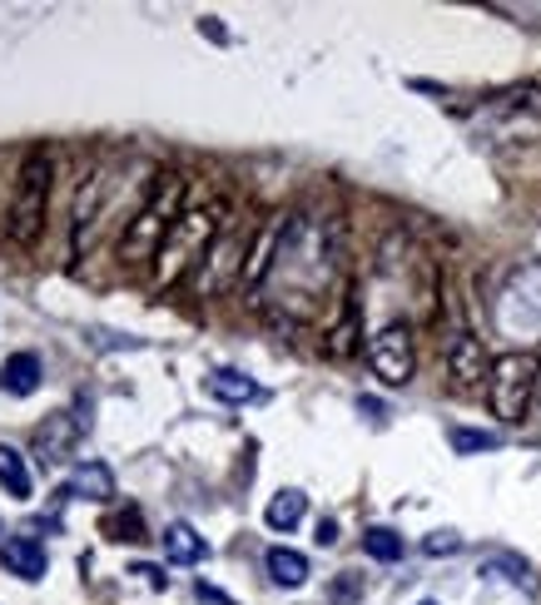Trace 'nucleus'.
Here are the masks:
<instances>
[{"label":"nucleus","mask_w":541,"mask_h":605,"mask_svg":"<svg viewBox=\"0 0 541 605\" xmlns=\"http://www.w3.org/2000/svg\"><path fill=\"white\" fill-rule=\"evenodd\" d=\"M537 388H541V357L537 353H502L487 378L492 417H502L507 427L527 422L531 402H537Z\"/></svg>","instance_id":"7"},{"label":"nucleus","mask_w":541,"mask_h":605,"mask_svg":"<svg viewBox=\"0 0 541 605\" xmlns=\"http://www.w3.org/2000/svg\"><path fill=\"white\" fill-rule=\"evenodd\" d=\"M60 497H85V501H115V472L105 462H80L70 487Z\"/></svg>","instance_id":"13"},{"label":"nucleus","mask_w":541,"mask_h":605,"mask_svg":"<svg viewBox=\"0 0 541 605\" xmlns=\"http://www.w3.org/2000/svg\"><path fill=\"white\" fill-rule=\"evenodd\" d=\"M363 551H368L373 561H402V536L392 526H368V536H363Z\"/></svg>","instance_id":"22"},{"label":"nucleus","mask_w":541,"mask_h":605,"mask_svg":"<svg viewBox=\"0 0 541 605\" xmlns=\"http://www.w3.org/2000/svg\"><path fill=\"white\" fill-rule=\"evenodd\" d=\"M134 576H144V581H150V585H164V576L154 571V566H134Z\"/></svg>","instance_id":"27"},{"label":"nucleus","mask_w":541,"mask_h":605,"mask_svg":"<svg viewBox=\"0 0 541 605\" xmlns=\"http://www.w3.org/2000/svg\"><path fill=\"white\" fill-rule=\"evenodd\" d=\"M443 357H447V378H452L457 392H482L492 378V357L482 347V337L467 333V328H452L443 343Z\"/></svg>","instance_id":"10"},{"label":"nucleus","mask_w":541,"mask_h":605,"mask_svg":"<svg viewBox=\"0 0 541 605\" xmlns=\"http://www.w3.org/2000/svg\"><path fill=\"white\" fill-rule=\"evenodd\" d=\"M304 517H308V497H304V491H293V487L279 491V497L269 501V511H263V521H269L273 531H293Z\"/></svg>","instance_id":"20"},{"label":"nucleus","mask_w":541,"mask_h":605,"mask_svg":"<svg viewBox=\"0 0 541 605\" xmlns=\"http://www.w3.org/2000/svg\"><path fill=\"white\" fill-rule=\"evenodd\" d=\"M368 363H373V372H378L388 388L412 382V372H417V337H412V328L408 323L378 328V333L368 337Z\"/></svg>","instance_id":"9"},{"label":"nucleus","mask_w":541,"mask_h":605,"mask_svg":"<svg viewBox=\"0 0 541 605\" xmlns=\"http://www.w3.org/2000/svg\"><path fill=\"white\" fill-rule=\"evenodd\" d=\"M80 432H85V417H75V412H50V417L35 427V456H40L45 466L70 462L80 447Z\"/></svg>","instance_id":"11"},{"label":"nucleus","mask_w":541,"mask_h":605,"mask_svg":"<svg viewBox=\"0 0 541 605\" xmlns=\"http://www.w3.org/2000/svg\"><path fill=\"white\" fill-rule=\"evenodd\" d=\"M482 576H487V581H511V585H527V581H531V566L521 561V556H511V551H492L487 561H482Z\"/></svg>","instance_id":"21"},{"label":"nucleus","mask_w":541,"mask_h":605,"mask_svg":"<svg viewBox=\"0 0 541 605\" xmlns=\"http://www.w3.org/2000/svg\"><path fill=\"white\" fill-rule=\"evenodd\" d=\"M0 561H5V571L21 576V581H40L45 566H50V556H45V546L35 536H5L0 541Z\"/></svg>","instance_id":"12"},{"label":"nucleus","mask_w":541,"mask_h":605,"mask_svg":"<svg viewBox=\"0 0 541 605\" xmlns=\"http://www.w3.org/2000/svg\"><path fill=\"white\" fill-rule=\"evenodd\" d=\"M209 392H214L219 402H254L259 398V382L249 378V372H238V368H214L209 372Z\"/></svg>","instance_id":"17"},{"label":"nucleus","mask_w":541,"mask_h":605,"mask_svg":"<svg viewBox=\"0 0 541 605\" xmlns=\"http://www.w3.org/2000/svg\"><path fill=\"white\" fill-rule=\"evenodd\" d=\"M333 601H338V605H353V601H357V576H353V571H343V581H338Z\"/></svg>","instance_id":"25"},{"label":"nucleus","mask_w":541,"mask_h":605,"mask_svg":"<svg viewBox=\"0 0 541 605\" xmlns=\"http://www.w3.org/2000/svg\"><path fill=\"white\" fill-rule=\"evenodd\" d=\"M472 130L492 144H537L541 140V85H511L472 109Z\"/></svg>","instance_id":"3"},{"label":"nucleus","mask_w":541,"mask_h":605,"mask_svg":"<svg viewBox=\"0 0 541 605\" xmlns=\"http://www.w3.org/2000/svg\"><path fill=\"white\" fill-rule=\"evenodd\" d=\"M185 214V174H160L150 185V194L140 199L130 218H125V234H119V263H150L160 259L164 238L174 234Z\"/></svg>","instance_id":"2"},{"label":"nucleus","mask_w":541,"mask_h":605,"mask_svg":"<svg viewBox=\"0 0 541 605\" xmlns=\"http://www.w3.org/2000/svg\"><path fill=\"white\" fill-rule=\"evenodd\" d=\"M263 566H269V581L283 585V591H298V585L308 581V556L289 551V546H273V551L263 556Z\"/></svg>","instance_id":"16"},{"label":"nucleus","mask_w":541,"mask_h":605,"mask_svg":"<svg viewBox=\"0 0 541 605\" xmlns=\"http://www.w3.org/2000/svg\"><path fill=\"white\" fill-rule=\"evenodd\" d=\"M228 224V204H209V209H185L179 214V224H174V234L164 238L160 259H154V283L160 288H174L179 278H189L195 273V263L204 259V249L219 238V228Z\"/></svg>","instance_id":"4"},{"label":"nucleus","mask_w":541,"mask_h":605,"mask_svg":"<svg viewBox=\"0 0 541 605\" xmlns=\"http://www.w3.org/2000/svg\"><path fill=\"white\" fill-rule=\"evenodd\" d=\"M423 551L427 556H457L462 551V536H457V531H433V536L423 541Z\"/></svg>","instance_id":"24"},{"label":"nucleus","mask_w":541,"mask_h":605,"mask_svg":"<svg viewBox=\"0 0 541 605\" xmlns=\"http://www.w3.org/2000/svg\"><path fill=\"white\" fill-rule=\"evenodd\" d=\"M160 541H164V556H169L174 566H195V561H204V556H209L204 536H199L189 521H169Z\"/></svg>","instance_id":"14"},{"label":"nucleus","mask_w":541,"mask_h":605,"mask_svg":"<svg viewBox=\"0 0 541 605\" xmlns=\"http://www.w3.org/2000/svg\"><path fill=\"white\" fill-rule=\"evenodd\" d=\"M502 447L497 432H477V427H452V452L457 456H472V452H492Z\"/></svg>","instance_id":"23"},{"label":"nucleus","mask_w":541,"mask_h":605,"mask_svg":"<svg viewBox=\"0 0 541 605\" xmlns=\"http://www.w3.org/2000/svg\"><path fill=\"white\" fill-rule=\"evenodd\" d=\"M115 189H119V164H99L85 185H80L75 218H70V253H75V259L95 249L99 224H105V214H109V199H115Z\"/></svg>","instance_id":"8"},{"label":"nucleus","mask_w":541,"mask_h":605,"mask_svg":"<svg viewBox=\"0 0 541 605\" xmlns=\"http://www.w3.org/2000/svg\"><path fill=\"white\" fill-rule=\"evenodd\" d=\"M423 605H437V601H423Z\"/></svg>","instance_id":"29"},{"label":"nucleus","mask_w":541,"mask_h":605,"mask_svg":"<svg viewBox=\"0 0 541 605\" xmlns=\"http://www.w3.org/2000/svg\"><path fill=\"white\" fill-rule=\"evenodd\" d=\"M0 487H5V497L31 501V466L11 442H0Z\"/></svg>","instance_id":"18"},{"label":"nucleus","mask_w":541,"mask_h":605,"mask_svg":"<svg viewBox=\"0 0 541 605\" xmlns=\"http://www.w3.org/2000/svg\"><path fill=\"white\" fill-rule=\"evenodd\" d=\"M50 189H55V159L45 144H31L21 154V174H15V199H11V218L5 234L11 244L31 249L35 238L45 234V209H50Z\"/></svg>","instance_id":"5"},{"label":"nucleus","mask_w":541,"mask_h":605,"mask_svg":"<svg viewBox=\"0 0 541 605\" xmlns=\"http://www.w3.org/2000/svg\"><path fill=\"white\" fill-rule=\"evenodd\" d=\"M531 417H537V432H541V388H537V402H531Z\"/></svg>","instance_id":"28"},{"label":"nucleus","mask_w":541,"mask_h":605,"mask_svg":"<svg viewBox=\"0 0 541 605\" xmlns=\"http://www.w3.org/2000/svg\"><path fill=\"white\" fill-rule=\"evenodd\" d=\"M40 388V357L35 353H15L0 363V392H11V398H31Z\"/></svg>","instance_id":"15"},{"label":"nucleus","mask_w":541,"mask_h":605,"mask_svg":"<svg viewBox=\"0 0 541 605\" xmlns=\"http://www.w3.org/2000/svg\"><path fill=\"white\" fill-rule=\"evenodd\" d=\"M328 353H333V357L357 353V298L338 302V323L328 328Z\"/></svg>","instance_id":"19"},{"label":"nucleus","mask_w":541,"mask_h":605,"mask_svg":"<svg viewBox=\"0 0 541 605\" xmlns=\"http://www.w3.org/2000/svg\"><path fill=\"white\" fill-rule=\"evenodd\" d=\"M338 541V521H318V546H333Z\"/></svg>","instance_id":"26"},{"label":"nucleus","mask_w":541,"mask_h":605,"mask_svg":"<svg viewBox=\"0 0 541 605\" xmlns=\"http://www.w3.org/2000/svg\"><path fill=\"white\" fill-rule=\"evenodd\" d=\"M338 273H343V224L333 214L298 209L279 218L273 259L254 302L279 323H314L333 302Z\"/></svg>","instance_id":"1"},{"label":"nucleus","mask_w":541,"mask_h":605,"mask_svg":"<svg viewBox=\"0 0 541 605\" xmlns=\"http://www.w3.org/2000/svg\"><path fill=\"white\" fill-rule=\"evenodd\" d=\"M254 238H259V228L244 218H228L224 228H219V238L204 249V259L195 263V273H189V288L199 293V298H219V293H228L234 283H244V269H249V253H254Z\"/></svg>","instance_id":"6"}]
</instances>
